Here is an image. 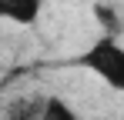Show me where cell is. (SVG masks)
<instances>
[{"label": "cell", "instance_id": "cell-1", "mask_svg": "<svg viewBox=\"0 0 124 120\" xmlns=\"http://www.w3.org/2000/svg\"><path fill=\"white\" fill-rule=\"evenodd\" d=\"M77 63L84 70H91L107 90H124V43L117 40V33L97 37L81 53Z\"/></svg>", "mask_w": 124, "mask_h": 120}, {"label": "cell", "instance_id": "cell-2", "mask_svg": "<svg viewBox=\"0 0 124 120\" xmlns=\"http://www.w3.org/2000/svg\"><path fill=\"white\" fill-rule=\"evenodd\" d=\"M44 17V0H0V20L14 27H37Z\"/></svg>", "mask_w": 124, "mask_h": 120}, {"label": "cell", "instance_id": "cell-3", "mask_svg": "<svg viewBox=\"0 0 124 120\" xmlns=\"http://www.w3.org/2000/svg\"><path fill=\"white\" fill-rule=\"evenodd\" d=\"M27 120H81L77 117V110L67 103V100H61V97H40L37 100V107H34V113Z\"/></svg>", "mask_w": 124, "mask_h": 120}]
</instances>
